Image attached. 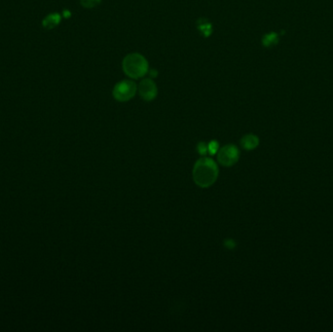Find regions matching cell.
I'll return each mask as SVG.
<instances>
[{
    "label": "cell",
    "mask_w": 333,
    "mask_h": 332,
    "mask_svg": "<svg viewBox=\"0 0 333 332\" xmlns=\"http://www.w3.org/2000/svg\"><path fill=\"white\" fill-rule=\"evenodd\" d=\"M218 176L219 167L213 159L203 157L196 162L193 168V179L198 186L208 188L217 181Z\"/></svg>",
    "instance_id": "6da1fadb"
},
{
    "label": "cell",
    "mask_w": 333,
    "mask_h": 332,
    "mask_svg": "<svg viewBox=\"0 0 333 332\" xmlns=\"http://www.w3.org/2000/svg\"><path fill=\"white\" fill-rule=\"evenodd\" d=\"M124 72L132 79L143 77L148 71V62L143 55L138 53L126 55L123 60Z\"/></svg>",
    "instance_id": "7a4b0ae2"
},
{
    "label": "cell",
    "mask_w": 333,
    "mask_h": 332,
    "mask_svg": "<svg viewBox=\"0 0 333 332\" xmlns=\"http://www.w3.org/2000/svg\"><path fill=\"white\" fill-rule=\"evenodd\" d=\"M137 90L138 87L135 82L131 80H124L115 85L112 94L116 101L125 103L135 97Z\"/></svg>",
    "instance_id": "3957f363"
},
{
    "label": "cell",
    "mask_w": 333,
    "mask_h": 332,
    "mask_svg": "<svg viewBox=\"0 0 333 332\" xmlns=\"http://www.w3.org/2000/svg\"><path fill=\"white\" fill-rule=\"evenodd\" d=\"M240 158V151L234 144H228L219 150V162L224 166H234Z\"/></svg>",
    "instance_id": "277c9868"
},
{
    "label": "cell",
    "mask_w": 333,
    "mask_h": 332,
    "mask_svg": "<svg viewBox=\"0 0 333 332\" xmlns=\"http://www.w3.org/2000/svg\"><path fill=\"white\" fill-rule=\"evenodd\" d=\"M139 92L140 97L146 101V102H150L153 101L158 93V89L156 84L154 83V81L150 78L147 79H143L139 86Z\"/></svg>",
    "instance_id": "5b68a950"
},
{
    "label": "cell",
    "mask_w": 333,
    "mask_h": 332,
    "mask_svg": "<svg viewBox=\"0 0 333 332\" xmlns=\"http://www.w3.org/2000/svg\"><path fill=\"white\" fill-rule=\"evenodd\" d=\"M241 145L244 149L248 151L253 150L259 145V138L257 136L252 135V134L247 135L243 137V138L241 139Z\"/></svg>",
    "instance_id": "8992f818"
},
{
    "label": "cell",
    "mask_w": 333,
    "mask_h": 332,
    "mask_svg": "<svg viewBox=\"0 0 333 332\" xmlns=\"http://www.w3.org/2000/svg\"><path fill=\"white\" fill-rule=\"evenodd\" d=\"M60 22V15L57 13H53L48 15L42 22V26L46 29H52L56 28Z\"/></svg>",
    "instance_id": "52a82bcc"
},
{
    "label": "cell",
    "mask_w": 333,
    "mask_h": 332,
    "mask_svg": "<svg viewBox=\"0 0 333 332\" xmlns=\"http://www.w3.org/2000/svg\"><path fill=\"white\" fill-rule=\"evenodd\" d=\"M278 42V35L276 32H270L264 35V37L262 38V44L265 47H272L274 45H276Z\"/></svg>",
    "instance_id": "ba28073f"
},
{
    "label": "cell",
    "mask_w": 333,
    "mask_h": 332,
    "mask_svg": "<svg viewBox=\"0 0 333 332\" xmlns=\"http://www.w3.org/2000/svg\"><path fill=\"white\" fill-rule=\"evenodd\" d=\"M220 150V143L217 140H212L209 144H208V151L211 155H215L219 152Z\"/></svg>",
    "instance_id": "9c48e42d"
},
{
    "label": "cell",
    "mask_w": 333,
    "mask_h": 332,
    "mask_svg": "<svg viewBox=\"0 0 333 332\" xmlns=\"http://www.w3.org/2000/svg\"><path fill=\"white\" fill-rule=\"evenodd\" d=\"M199 28L205 36H209L212 33V26L211 24H207L206 22L204 24H199Z\"/></svg>",
    "instance_id": "30bf717a"
},
{
    "label": "cell",
    "mask_w": 333,
    "mask_h": 332,
    "mask_svg": "<svg viewBox=\"0 0 333 332\" xmlns=\"http://www.w3.org/2000/svg\"><path fill=\"white\" fill-rule=\"evenodd\" d=\"M101 1L102 0H81V4L83 7L91 9V8L96 7L98 4H100Z\"/></svg>",
    "instance_id": "8fae6325"
},
{
    "label": "cell",
    "mask_w": 333,
    "mask_h": 332,
    "mask_svg": "<svg viewBox=\"0 0 333 332\" xmlns=\"http://www.w3.org/2000/svg\"><path fill=\"white\" fill-rule=\"evenodd\" d=\"M197 150L201 155H206L208 152V144H206L205 142H200L197 145Z\"/></svg>",
    "instance_id": "7c38bea8"
},
{
    "label": "cell",
    "mask_w": 333,
    "mask_h": 332,
    "mask_svg": "<svg viewBox=\"0 0 333 332\" xmlns=\"http://www.w3.org/2000/svg\"><path fill=\"white\" fill-rule=\"evenodd\" d=\"M224 247H226L227 249H234L235 247H236V243H235V241L234 240H232V239H228V240H226L225 241V243H224Z\"/></svg>",
    "instance_id": "4fadbf2b"
},
{
    "label": "cell",
    "mask_w": 333,
    "mask_h": 332,
    "mask_svg": "<svg viewBox=\"0 0 333 332\" xmlns=\"http://www.w3.org/2000/svg\"><path fill=\"white\" fill-rule=\"evenodd\" d=\"M63 15H64V17H65V18H68V17H70V12H68V11H64V12H63Z\"/></svg>",
    "instance_id": "5bb4252c"
},
{
    "label": "cell",
    "mask_w": 333,
    "mask_h": 332,
    "mask_svg": "<svg viewBox=\"0 0 333 332\" xmlns=\"http://www.w3.org/2000/svg\"><path fill=\"white\" fill-rule=\"evenodd\" d=\"M151 71V75L153 76V77H155L156 75H157V72H156V70H154V69H152V70H150Z\"/></svg>",
    "instance_id": "9a60e30c"
}]
</instances>
